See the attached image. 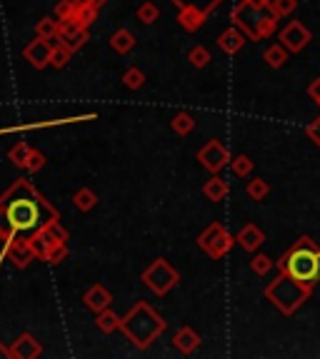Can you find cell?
Here are the masks:
<instances>
[{"label": "cell", "mask_w": 320, "mask_h": 359, "mask_svg": "<svg viewBox=\"0 0 320 359\" xmlns=\"http://www.w3.org/2000/svg\"><path fill=\"white\" fill-rule=\"evenodd\" d=\"M173 344H176V349L180 354H193L195 349L201 347V335L193 327H180L173 335Z\"/></svg>", "instance_id": "16"}, {"label": "cell", "mask_w": 320, "mask_h": 359, "mask_svg": "<svg viewBox=\"0 0 320 359\" xmlns=\"http://www.w3.org/2000/svg\"><path fill=\"white\" fill-rule=\"evenodd\" d=\"M106 3H108V0H93V6H98V8H103Z\"/></svg>", "instance_id": "48"}, {"label": "cell", "mask_w": 320, "mask_h": 359, "mask_svg": "<svg viewBox=\"0 0 320 359\" xmlns=\"http://www.w3.org/2000/svg\"><path fill=\"white\" fill-rule=\"evenodd\" d=\"M305 132H308V137H310V140H313V143L320 148V115L313 120V123L308 125V130H305Z\"/></svg>", "instance_id": "43"}, {"label": "cell", "mask_w": 320, "mask_h": 359, "mask_svg": "<svg viewBox=\"0 0 320 359\" xmlns=\"http://www.w3.org/2000/svg\"><path fill=\"white\" fill-rule=\"evenodd\" d=\"M65 257H68V242H65V245H56L45 262H48V265H60V262H65Z\"/></svg>", "instance_id": "41"}, {"label": "cell", "mask_w": 320, "mask_h": 359, "mask_svg": "<svg viewBox=\"0 0 320 359\" xmlns=\"http://www.w3.org/2000/svg\"><path fill=\"white\" fill-rule=\"evenodd\" d=\"M245 192H248V198L255 200V202H260V200L268 198V192H270V182L263 177H253L248 185H245Z\"/></svg>", "instance_id": "26"}, {"label": "cell", "mask_w": 320, "mask_h": 359, "mask_svg": "<svg viewBox=\"0 0 320 359\" xmlns=\"http://www.w3.org/2000/svg\"><path fill=\"white\" fill-rule=\"evenodd\" d=\"M253 168H255V162H253L248 155H235L230 160L233 175H238V177H248V175L253 173Z\"/></svg>", "instance_id": "30"}, {"label": "cell", "mask_w": 320, "mask_h": 359, "mask_svg": "<svg viewBox=\"0 0 320 359\" xmlns=\"http://www.w3.org/2000/svg\"><path fill=\"white\" fill-rule=\"evenodd\" d=\"M95 202H98V198H95V192L88 190V187H81V190L73 195V204H76L81 212H90L95 207Z\"/></svg>", "instance_id": "27"}, {"label": "cell", "mask_w": 320, "mask_h": 359, "mask_svg": "<svg viewBox=\"0 0 320 359\" xmlns=\"http://www.w3.org/2000/svg\"><path fill=\"white\" fill-rule=\"evenodd\" d=\"M88 37H90V35H88V28H85V30H81L76 37H73V40H68L65 45H70V48H73V53H78V50H81L83 45L88 43Z\"/></svg>", "instance_id": "42"}, {"label": "cell", "mask_w": 320, "mask_h": 359, "mask_svg": "<svg viewBox=\"0 0 320 359\" xmlns=\"http://www.w3.org/2000/svg\"><path fill=\"white\" fill-rule=\"evenodd\" d=\"M235 242H238L240 247L245 249V252H258V249L263 247L265 242V232L258 225H243L240 227V232L235 235Z\"/></svg>", "instance_id": "14"}, {"label": "cell", "mask_w": 320, "mask_h": 359, "mask_svg": "<svg viewBox=\"0 0 320 359\" xmlns=\"http://www.w3.org/2000/svg\"><path fill=\"white\" fill-rule=\"evenodd\" d=\"M83 302H85V307L88 310H93L95 315L103 310H108L110 307V302H113V295H110V290L103 285H93L85 295H83Z\"/></svg>", "instance_id": "15"}, {"label": "cell", "mask_w": 320, "mask_h": 359, "mask_svg": "<svg viewBox=\"0 0 320 359\" xmlns=\"http://www.w3.org/2000/svg\"><path fill=\"white\" fill-rule=\"evenodd\" d=\"M278 12L273 6H255L248 0H240L238 6L233 8V23L238 25L240 30L251 40H265L278 30Z\"/></svg>", "instance_id": "4"}, {"label": "cell", "mask_w": 320, "mask_h": 359, "mask_svg": "<svg viewBox=\"0 0 320 359\" xmlns=\"http://www.w3.org/2000/svg\"><path fill=\"white\" fill-rule=\"evenodd\" d=\"M143 282H145V287H148V290L163 297V295H168V292L173 290L178 282H180V272H178L176 267L170 265L168 260L158 257V260H153L151 265L145 267Z\"/></svg>", "instance_id": "6"}, {"label": "cell", "mask_w": 320, "mask_h": 359, "mask_svg": "<svg viewBox=\"0 0 320 359\" xmlns=\"http://www.w3.org/2000/svg\"><path fill=\"white\" fill-rule=\"evenodd\" d=\"M51 43H53L51 65H53V68H58V70L65 68V65L70 62V58H73V48H70V45H65V43H60L58 37H53Z\"/></svg>", "instance_id": "22"}, {"label": "cell", "mask_w": 320, "mask_h": 359, "mask_svg": "<svg viewBox=\"0 0 320 359\" xmlns=\"http://www.w3.org/2000/svg\"><path fill=\"white\" fill-rule=\"evenodd\" d=\"M6 357L10 359V352H8V349L3 347V344H0V359H6Z\"/></svg>", "instance_id": "46"}, {"label": "cell", "mask_w": 320, "mask_h": 359, "mask_svg": "<svg viewBox=\"0 0 320 359\" xmlns=\"http://www.w3.org/2000/svg\"><path fill=\"white\" fill-rule=\"evenodd\" d=\"M205 15L198 10H193V8H178V23H180V28L185 33H195L201 30L203 23H205Z\"/></svg>", "instance_id": "17"}, {"label": "cell", "mask_w": 320, "mask_h": 359, "mask_svg": "<svg viewBox=\"0 0 320 359\" xmlns=\"http://www.w3.org/2000/svg\"><path fill=\"white\" fill-rule=\"evenodd\" d=\"M8 352H10V359H38L43 354V344L33 335H20L8 347Z\"/></svg>", "instance_id": "12"}, {"label": "cell", "mask_w": 320, "mask_h": 359, "mask_svg": "<svg viewBox=\"0 0 320 359\" xmlns=\"http://www.w3.org/2000/svg\"><path fill=\"white\" fill-rule=\"evenodd\" d=\"M6 257L13 262L18 270H26L33 260H35V252L31 247V240H8L6 242Z\"/></svg>", "instance_id": "11"}, {"label": "cell", "mask_w": 320, "mask_h": 359, "mask_svg": "<svg viewBox=\"0 0 320 359\" xmlns=\"http://www.w3.org/2000/svg\"><path fill=\"white\" fill-rule=\"evenodd\" d=\"M178 8H193V10H198V12H203V15H210V12L215 10V8L223 3V0H173Z\"/></svg>", "instance_id": "25"}, {"label": "cell", "mask_w": 320, "mask_h": 359, "mask_svg": "<svg viewBox=\"0 0 320 359\" xmlns=\"http://www.w3.org/2000/svg\"><path fill=\"white\" fill-rule=\"evenodd\" d=\"M170 128H173V132H178V135H190V132L195 130V118L190 112H178L176 118H173V123H170Z\"/></svg>", "instance_id": "28"}, {"label": "cell", "mask_w": 320, "mask_h": 359, "mask_svg": "<svg viewBox=\"0 0 320 359\" xmlns=\"http://www.w3.org/2000/svg\"><path fill=\"white\" fill-rule=\"evenodd\" d=\"M228 182L223 177H218V175H213V177L208 180L205 185H203V195H205L210 202H220V200H226L228 198Z\"/></svg>", "instance_id": "18"}, {"label": "cell", "mask_w": 320, "mask_h": 359, "mask_svg": "<svg viewBox=\"0 0 320 359\" xmlns=\"http://www.w3.org/2000/svg\"><path fill=\"white\" fill-rule=\"evenodd\" d=\"M31 152H33V148L28 143H15L13 148H10V152H8V160L13 162V165H18V168H23Z\"/></svg>", "instance_id": "31"}, {"label": "cell", "mask_w": 320, "mask_h": 359, "mask_svg": "<svg viewBox=\"0 0 320 359\" xmlns=\"http://www.w3.org/2000/svg\"><path fill=\"white\" fill-rule=\"evenodd\" d=\"M60 220L45 195L33 185L31 180H15L0 195V240H31L51 222Z\"/></svg>", "instance_id": "1"}, {"label": "cell", "mask_w": 320, "mask_h": 359, "mask_svg": "<svg viewBox=\"0 0 320 359\" xmlns=\"http://www.w3.org/2000/svg\"><path fill=\"white\" fill-rule=\"evenodd\" d=\"M76 0H60V3H56V15L58 20H68V18H76Z\"/></svg>", "instance_id": "38"}, {"label": "cell", "mask_w": 320, "mask_h": 359, "mask_svg": "<svg viewBox=\"0 0 320 359\" xmlns=\"http://www.w3.org/2000/svg\"><path fill=\"white\" fill-rule=\"evenodd\" d=\"M76 6H93V0H76Z\"/></svg>", "instance_id": "47"}, {"label": "cell", "mask_w": 320, "mask_h": 359, "mask_svg": "<svg viewBox=\"0 0 320 359\" xmlns=\"http://www.w3.org/2000/svg\"><path fill=\"white\" fill-rule=\"evenodd\" d=\"M288 48L283 43H276V45H270L268 50L263 53V60L268 62V68H273V70H278V68H283L285 62H288Z\"/></svg>", "instance_id": "20"}, {"label": "cell", "mask_w": 320, "mask_h": 359, "mask_svg": "<svg viewBox=\"0 0 320 359\" xmlns=\"http://www.w3.org/2000/svg\"><path fill=\"white\" fill-rule=\"evenodd\" d=\"M98 10H101L98 6H78L76 20L83 25V28H90V25L95 23V18H98Z\"/></svg>", "instance_id": "36"}, {"label": "cell", "mask_w": 320, "mask_h": 359, "mask_svg": "<svg viewBox=\"0 0 320 359\" xmlns=\"http://www.w3.org/2000/svg\"><path fill=\"white\" fill-rule=\"evenodd\" d=\"M56 245L58 242H53L45 229H40L38 235L31 237V247H33V252H35V257H40V260H48V254H51V249L56 247Z\"/></svg>", "instance_id": "21"}, {"label": "cell", "mask_w": 320, "mask_h": 359, "mask_svg": "<svg viewBox=\"0 0 320 359\" xmlns=\"http://www.w3.org/2000/svg\"><path fill=\"white\" fill-rule=\"evenodd\" d=\"M95 327L101 329L103 335H110V332L120 329V317L115 315L110 307H108V310H103V312H98V315H95Z\"/></svg>", "instance_id": "23"}, {"label": "cell", "mask_w": 320, "mask_h": 359, "mask_svg": "<svg viewBox=\"0 0 320 359\" xmlns=\"http://www.w3.org/2000/svg\"><path fill=\"white\" fill-rule=\"evenodd\" d=\"M310 295H313L310 287H305L303 282H298V279H293L290 274H283V272H278V277L265 287L268 302L285 317L295 315V312L301 310L303 304L310 299Z\"/></svg>", "instance_id": "5"}, {"label": "cell", "mask_w": 320, "mask_h": 359, "mask_svg": "<svg viewBox=\"0 0 320 359\" xmlns=\"http://www.w3.org/2000/svg\"><path fill=\"white\" fill-rule=\"evenodd\" d=\"M230 160H233L230 152H228V148L220 140H210V143H205L198 150V162L210 175H218L226 165H230Z\"/></svg>", "instance_id": "9"}, {"label": "cell", "mask_w": 320, "mask_h": 359, "mask_svg": "<svg viewBox=\"0 0 320 359\" xmlns=\"http://www.w3.org/2000/svg\"><path fill=\"white\" fill-rule=\"evenodd\" d=\"M308 95H310V98L320 105V78H315V80L308 85Z\"/></svg>", "instance_id": "44"}, {"label": "cell", "mask_w": 320, "mask_h": 359, "mask_svg": "<svg viewBox=\"0 0 320 359\" xmlns=\"http://www.w3.org/2000/svg\"><path fill=\"white\" fill-rule=\"evenodd\" d=\"M276 267L278 272L290 274L293 279L315 290L320 282V245L310 235H301L280 254Z\"/></svg>", "instance_id": "2"}, {"label": "cell", "mask_w": 320, "mask_h": 359, "mask_svg": "<svg viewBox=\"0 0 320 359\" xmlns=\"http://www.w3.org/2000/svg\"><path fill=\"white\" fill-rule=\"evenodd\" d=\"M270 6H273V10L278 12V18H285V15L295 12V8H298V0H273Z\"/></svg>", "instance_id": "39"}, {"label": "cell", "mask_w": 320, "mask_h": 359, "mask_svg": "<svg viewBox=\"0 0 320 359\" xmlns=\"http://www.w3.org/2000/svg\"><path fill=\"white\" fill-rule=\"evenodd\" d=\"M43 165H45V155L43 152H38V150H33L31 155H28L26 165H23V170H28V173H38Z\"/></svg>", "instance_id": "40"}, {"label": "cell", "mask_w": 320, "mask_h": 359, "mask_svg": "<svg viewBox=\"0 0 320 359\" xmlns=\"http://www.w3.org/2000/svg\"><path fill=\"white\" fill-rule=\"evenodd\" d=\"M276 267V262L270 260L268 254H260L258 252L255 257L251 260V270H253V274H258V277H263V274H268L270 270Z\"/></svg>", "instance_id": "35"}, {"label": "cell", "mask_w": 320, "mask_h": 359, "mask_svg": "<svg viewBox=\"0 0 320 359\" xmlns=\"http://www.w3.org/2000/svg\"><path fill=\"white\" fill-rule=\"evenodd\" d=\"M188 62L198 70L205 68L208 62H210V50L203 48V45H195V48H190V53H188Z\"/></svg>", "instance_id": "32"}, {"label": "cell", "mask_w": 320, "mask_h": 359, "mask_svg": "<svg viewBox=\"0 0 320 359\" xmlns=\"http://www.w3.org/2000/svg\"><path fill=\"white\" fill-rule=\"evenodd\" d=\"M233 245H235V237L220 222H210L201 235H198V247H201L208 257H213V260H223L233 249Z\"/></svg>", "instance_id": "7"}, {"label": "cell", "mask_w": 320, "mask_h": 359, "mask_svg": "<svg viewBox=\"0 0 320 359\" xmlns=\"http://www.w3.org/2000/svg\"><path fill=\"white\" fill-rule=\"evenodd\" d=\"M35 35L38 37H45V40H53L58 35V20L53 18H40L35 23Z\"/></svg>", "instance_id": "33"}, {"label": "cell", "mask_w": 320, "mask_h": 359, "mask_svg": "<svg viewBox=\"0 0 320 359\" xmlns=\"http://www.w3.org/2000/svg\"><path fill=\"white\" fill-rule=\"evenodd\" d=\"M81 30H85L81 23H78L76 18H68V20H58V40L60 43H68V40H73V37L78 35Z\"/></svg>", "instance_id": "24"}, {"label": "cell", "mask_w": 320, "mask_h": 359, "mask_svg": "<svg viewBox=\"0 0 320 359\" xmlns=\"http://www.w3.org/2000/svg\"><path fill=\"white\" fill-rule=\"evenodd\" d=\"M45 232H48V237H51L53 242H58V245H65V242H68V229L60 225V220H56V222L48 225Z\"/></svg>", "instance_id": "37"}, {"label": "cell", "mask_w": 320, "mask_h": 359, "mask_svg": "<svg viewBox=\"0 0 320 359\" xmlns=\"http://www.w3.org/2000/svg\"><path fill=\"white\" fill-rule=\"evenodd\" d=\"M123 82H126L128 90H140L145 85V73L140 68H128L123 73Z\"/></svg>", "instance_id": "34"}, {"label": "cell", "mask_w": 320, "mask_h": 359, "mask_svg": "<svg viewBox=\"0 0 320 359\" xmlns=\"http://www.w3.org/2000/svg\"><path fill=\"white\" fill-rule=\"evenodd\" d=\"M51 55H53V43L45 40V37H35V40L28 43L26 50H23V58H26L35 70L48 68V65H51Z\"/></svg>", "instance_id": "10"}, {"label": "cell", "mask_w": 320, "mask_h": 359, "mask_svg": "<svg viewBox=\"0 0 320 359\" xmlns=\"http://www.w3.org/2000/svg\"><path fill=\"white\" fill-rule=\"evenodd\" d=\"M135 15H138V20L143 25H153V23H158V18H160V8H158L155 3H140Z\"/></svg>", "instance_id": "29"}, {"label": "cell", "mask_w": 320, "mask_h": 359, "mask_svg": "<svg viewBox=\"0 0 320 359\" xmlns=\"http://www.w3.org/2000/svg\"><path fill=\"white\" fill-rule=\"evenodd\" d=\"M215 43H218V48L223 50L226 55H235V53H240V50L245 48V43H248V35L240 30L238 25H230L228 30L220 33Z\"/></svg>", "instance_id": "13"}, {"label": "cell", "mask_w": 320, "mask_h": 359, "mask_svg": "<svg viewBox=\"0 0 320 359\" xmlns=\"http://www.w3.org/2000/svg\"><path fill=\"white\" fill-rule=\"evenodd\" d=\"M110 48H113L115 53H120V55H126V53H130V50L135 48V35H133L128 28H120V30L113 33V37H110Z\"/></svg>", "instance_id": "19"}, {"label": "cell", "mask_w": 320, "mask_h": 359, "mask_svg": "<svg viewBox=\"0 0 320 359\" xmlns=\"http://www.w3.org/2000/svg\"><path fill=\"white\" fill-rule=\"evenodd\" d=\"M165 327H168V322L148 302L133 304V310L126 317H120V332L130 340L133 347L138 349L151 347L153 342L165 332Z\"/></svg>", "instance_id": "3"}, {"label": "cell", "mask_w": 320, "mask_h": 359, "mask_svg": "<svg viewBox=\"0 0 320 359\" xmlns=\"http://www.w3.org/2000/svg\"><path fill=\"white\" fill-rule=\"evenodd\" d=\"M278 43H283L288 48L290 55H295V53H301V50H305L308 45L313 43V33L308 30V25L303 23V20H290V23L278 33Z\"/></svg>", "instance_id": "8"}, {"label": "cell", "mask_w": 320, "mask_h": 359, "mask_svg": "<svg viewBox=\"0 0 320 359\" xmlns=\"http://www.w3.org/2000/svg\"><path fill=\"white\" fill-rule=\"evenodd\" d=\"M248 3H255V6H270L273 0H248Z\"/></svg>", "instance_id": "45"}]
</instances>
